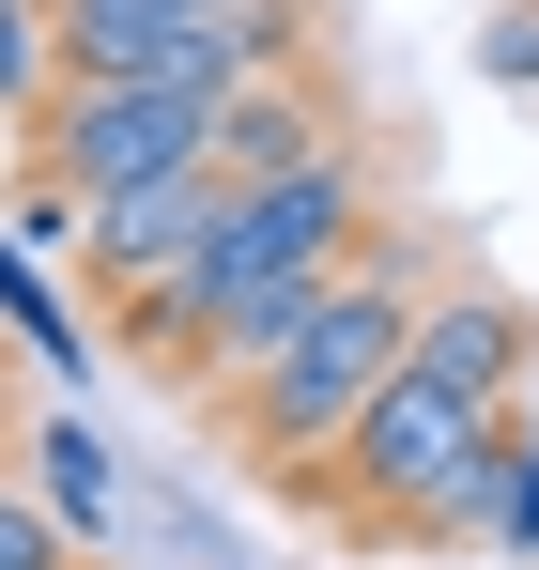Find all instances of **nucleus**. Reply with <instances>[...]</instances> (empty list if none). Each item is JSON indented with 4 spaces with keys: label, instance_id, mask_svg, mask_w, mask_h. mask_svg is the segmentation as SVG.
Returning a JSON list of instances; mask_svg holds the SVG:
<instances>
[{
    "label": "nucleus",
    "instance_id": "12",
    "mask_svg": "<svg viewBox=\"0 0 539 570\" xmlns=\"http://www.w3.org/2000/svg\"><path fill=\"white\" fill-rule=\"evenodd\" d=\"M478 78L539 94V0H493V16H478Z\"/></svg>",
    "mask_w": 539,
    "mask_h": 570
},
{
    "label": "nucleus",
    "instance_id": "7",
    "mask_svg": "<svg viewBox=\"0 0 539 570\" xmlns=\"http://www.w3.org/2000/svg\"><path fill=\"white\" fill-rule=\"evenodd\" d=\"M308 155H340V94L324 78H247V94H216V170L232 186H277V170H308Z\"/></svg>",
    "mask_w": 539,
    "mask_h": 570
},
{
    "label": "nucleus",
    "instance_id": "4",
    "mask_svg": "<svg viewBox=\"0 0 539 570\" xmlns=\"http://www.w3.org/2000/svg\"><path fill=\"white\" fill-rule=\"evenodd\" d=\"M232 216V170L200 155V170H170V186H124V200H92V278H108V308H139V293H170L185 263H200V232Z\"/></svg>",
    "mask_w": 539,
    "mask_h": 570
},
{
    "label": "nucleus",
    "instance_id": "11",
    "mask_svg": "<svg viewBox=\"0 0 539 570\" xmlns=\"http://www.w3.org/2000/svg\"><path fill=\"white\" fill-rule=\"evenodd\" d=\"M0 308H16V340H31V355H47V371H78V324H62V308H47V278H31V263H16V247H0Z\"/></svg>",
    "mask_w": 539,
    "mask_h": 570
},
{
    "label": "nucleus",
    "instance_id": "2",
    "mask_svg": "<svg viewBox=\"0 0 539 570\" xmlns=\"http://www.w3.org/2000/svg\"><path fill=\"white\" fill-rule=\"evenodd\" d=\"M478 448H493V416L478 401H448V385L401 355V385L370 401L355 432L324 448V478H293L308 509H340V524H370V540H448L462 478H478Z\"/></svg>",
    "mask_w": 539,
    "mask_h": 570
},
{
    "label": "nucleus",
    "instance_id": "6",
    "mask_svg": "<svg viewBox=\"0 0 539 570\" xmlns=\"http://www.w3.org/2000/svg\"><path fill=\"white\" fill-rule=\"evenodd\" d=\"M525 355H539L525 293H432V308H416V371L448 385V401H478V416L525 401Z\"/></svg>",
    "mask_w": 539,
    "mask_h": 570
},
{
    "label": "nucleus",
    "instance_id": "9",
    "mask_svg": "<svg viewBox=\"0 0 539 570\" xmlns=\"http://www.w3.org/2000/svg\"><path fill=\"white\" fill-rule=\"evenodd\" d=\"M31 493L62 509V540H108V524H124V493H108V432H92V416H47V432H31Z\"/></svg>",
    "mask_w": 539,
    "mask_h": 570
},
{
    "label": "nucleus",
    "instance_id": "1",
    "mask_svg": "<svg viewBox=\"0 0 539 570\" xmlns=\"http://www.w3.org/2000/svg\"><path fill=\"white\" fill-rule=\"evenodd\" d=\"M416 308H432V293H416V263H401V247H355L340 278L308 293V324H293L263 371L232 385V448H247L263 478H324V448H340L370 401L401 385Z\"/></svg>",
    "mask_w": 539,
    "mask_h": 570
},
{
    "label": "nucleus",
    "instance_id": "10",
    "mask_svg": "<svg viewBox=\"0 0 539 570\" xmlns=\"http://www.w3.org/2000/svg\"><path fill=\"white\" fill-rule=\"evenodd\" d=\"M0 570H78L62 509H47V493H16V478H0Z\"/></svg>",
    "mask_w": 539,
    "mask_h": 570
},
{
    "label": "nucleus",
    "instance_id": "3",
    "mask_svg": "<svg viewBox=\"0 0 539 570\" xmlns=\"http://www.w3.org/2000/svg\"><path fill=\"white\" fill-rule=\"evenodd\" d=\"M31 155H47V186H78V200L170 186V170L216 155V94H185V78H62L31 108Z\"/></svg>",
    "mask_w": 539,
    "mask_h": 570
},
{
    "label": "nucleus",
    "instance_id": "8",
    "mask_svg": "<svg viewBox=\"0 0 539 570\" xmlns=\"http://www.w3.org/2000/svg\"><path fill=\"white\" fill-rule=\"evenodd\" d=\"M448 540H493V556H539V416L509 401L493 416V448H478V478H462Z\"/></svg>",
    "mask_w": 539,
    "mask_h": 570
},
{
    "label": "nucleus",
    "instance_id": "5",
    "mask_svg": "<svg viewBox=\"0 0 539 570\" xmlns=\"http://www.w3.org/2000/svg\"><path fill=\"white\" fill-rule=\"evenodd\" d=\"M232 232L277 247V263H308V278H340L370 247V170L355 155H308V170H277V186H232Z\"/></svg>",
    "mask_w": 539,
    "mask_h": 570
}]
</instances>
